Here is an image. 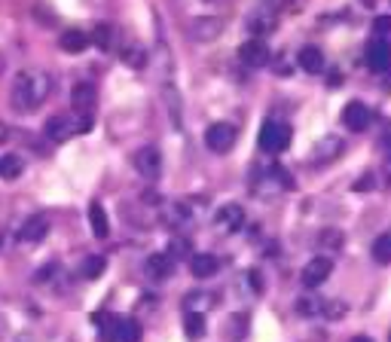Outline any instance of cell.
Here are the masks:
<instances>
[{"label":"cell","mask_w":391,"mask_h":342,"mask_svg":"<svg viewBox=\"0 0 391 342\" xmlns=\"http://www.w3.org/2000/svg\"><path fill=\"white\" fill-rule=\"evenodd\" d=\"M144 272L150 281H166V278L174 275V260L168 254H150L144 263Z\"/></svg>","instance_id":"obj_12"},{"label":"cell","mask_w":391,"mask_h":342,"mask_svg":"<svg viewBox=\"0 0 391 342\" xmlns=\"http://www.w3.org/2000/svg\"><path fill=\"white\" fill-rule=\"evenodd\" d=\"M379 147H382V153H385V156H388V159H391V132H388V134H382V141H379Z\"/></svg>","instance_id":"obj_35"},{"label":"cell","mask_w":391,"mask_h":342,"mask_svg":"<svg viewBox=\"0 0 391 342\" xmlns=\"http://www.w3.org/2000/svg\"><path fill=\"white\" fill-rule=\"evenodd\" d=\"M373 31L379 34V37L391 34V16H376V19H373Z\"/></svg>","instance_id":"obj_33"},{"label":"cell","mask_w":391,"mask_h":342,"mask_svg":"<svg viewBox=\"0 0 391 342\" xmlns=\"http://www.w3.org/2000/svg\"><path fill=\"white\" fill-rule=\"evenodd\" d=\"M119 321H123V318L110 315V312H104V315H95L98 333H101L104 342H117V336H119Z\"/></svg>","instance_id":"obj_21"},{"label":"cell","mask_w":391,"mask_h":342,"mask_svg":"<svg viewBox=\"0 0 391 342\" xmlns=\"http://www.w3.org/2000/svg\"><path fill=\"white\" fill-rule=\"evenodd\" d=\"M343 150H345L343 141L333 138V134H327L324 141H318V144H315V162H318V165H327V162H333L339 153H343Z\"/></svg>","instance_id":"obj_16"},{"label":"cell","mask_w":391,"mask_h":342,"mask_svg":"<svg viewBox=\"0 0 391 342\" xmlns=\"http://www.w3.org/2000/svg\"><path fill=\"white\" fill-rule=\"evenodd\" d=\"M22 171H25V159L19 153L0 156V177H3V181H16V177H22Z\"/></svg>","instance_id":"obj_20"},{"label":"cell","mask_w":391,"mask_h":342,"mask_svg":"<svg viewBox=\"0 0 391 342\" xmlns=\"http://www.w3.org/2000/svg\"><path fill=\"white\" fill-rule=\"evenodd\" d=\"M367 68L376 70V74H385V70H391V43L385 37H376L367 43Z\"/></svg>","instance_id":"obj_5"},{"label":"cell","mask_w":391,"mask_h":342,"mask_svg":"<svg viewBox=\"0 0 391 342\" xmlns=\"http://www.w3.org/2000/svg\"><path fill=\"white\" fill-rule=\"evenodd\" d=\"M373 260L382 263V266H388L391 263V232L379 235V239L373 241Z\"/></svg>","instance_id":"obj_25"},{"label":"cell","mask_w":391,"mask_h":342,"mask_svg":"<svg viewBox=\"0 0 391 342\" xmlns=\"http://www.w3.org/2000/svg\"><path fill=\"white\" fill-rule=\"evenodd\" d=\"M257 141H260V150H266V153H284L290 144V125L279 123V119H266Z\"/></svg>","instance_id":"obj_2"},{"label":"cell","mask_w":391,"mask_h":342,"mask_svg":"<svg viewBox=\"0 0 391 342\" xmlns=\"http://www.w3.org/2000/svg\"><path fill=\"white\" fill-rule=\"evenodd\" d=\"M385 89H391V74H385Z\"/></svg>","instance_id":"obj_38"},{"label":"cell","mask_w":391,"mask_h":342,"mask_svg":"<svg viewBox=\"0 0 391 342\" xmlns=\"http://www.w3.org/2000/svg\"><path fill=\"white\" fill-rule=\"evenodd\" d=\"M373 123V110L364 104V101H348L345 110H343V125L352 128V132H364Z\"/></svg>","instance_id":"obj_10"},{"label":"cell","mask_w":391,"mask_h":342,"mask_svg":"<svg viewBox=\"0 0 391 342\" xmlns=\"http://www.w3.org/2000/svg\"><path fill=\"white\" fill-rule=\"evenodd\" d=\"M104 269H108V260L95 254V256H86V260H83L80 275H83V278H89V281H95V278H101V275H104Z\"/></svg>","instance_id":"obj_23"},{"label":"cell","mask_w":391,"mask_h":342,"mask_svg":"<svg viewBox=\"0 0 391 342\" xmlns=\"http://www.w3.org/2000/svg\"><path fill=\"white\" fill-rule=\"evenodd\" d=\"M141 324L134 318H123L119 321V336H117V342H141Z\"/></svg>","instance_id":"obj_24"},{"label":"cell","mask_w":391,"mask_h":342,"mask_svg":"<svg viewBox=\"0 0 391 342\" xmlns=\"http://www.w3.org/2000/svg\"><path fill=\"white\" fill-rule=\"evenodd\" d=\"M348 342H373L370 336H354V339H348Z\"/></svg>","instance_id":"obj_37"},{"label":"cell","mask_w":391,"mask_h":342,"mask_svg":"<svg viewBox=\"0 0 391 342\" xmlns=\"http://www.w3.org/2000/svg\"><path fill=\"white\" fill-rule=\"evenodd\" d=\"M74 132H77V123L70 117H65V113H59V117H49L46 125H43V134L52 141V144H65V141Z\"/></svg>","instance_id":"obj_11"},{"label":"cell","mask_w":391,"mask_h":342,"mask_svg":"<svg viewBox=\"0 0 391 342\" xmlns=\"http://www.w3.org/2000/svg\"><path fill=\"white\" fill-rule=\"evenodd\" d=\"M49 92H52V77L49 74H43V70H22L12 80L10 104L16 113H34L49 98Z\"/></svg>","instance_id":"obj_1"},{"label":"cell","mask_w":391,"mask_h":342,"mask_svg":"<svg viewBox=\"0 0 391 342\" xmlns=\"http://www.w3.org/2000/svg\"><path fill=\"white\" fill-rule=\"evenodd\" d=\"M217 269H220V260L214 254H196V256H190V272H193L196 278H214L217 275Z\"/></svg>","instance_id":"obj_15"},{"label":"cell","mask_w":391,"mask_h":342,"mask_svg":"<svg viewBox=\"0 0 391 342\" xmlns=\"http://www.w3.org/2000/svg\"><path fill=\"white\" fill-rule=\"evenodd\" d=\"M46 232H49V217L46 214H34V217L25 220L22 230H19V241L22 245H34V241L46 239Z\"/></svg>","instance_id":"obj_13"},{"label":"cell","mask_w":391,"mask_h":342,"mask_svg":"<svg viewBox=\"0 0 391 342\" xmlns=\"http://www.w3.org/2000/svg\"><path fill=\"white\" fill-rule=\"evenodd\" d=\"M134 168H138V174L147 177V181H159V174H162V153L156 147H141L138 153H134Z\"/></svg>","instance_id":"obj_7"},{"label":"cell","mask_w":391,"mask_h":342,"mask_svg":"<svg viewBox=\"0 0 391 342\" xmlns=\"http://www.w3.org/2000/svg\"><path fill=\"white\" fill-rule=\"evenodd\" d=\"M89 43H92V37H89L86 31H80V28H70V31L61 34L59 46L65 49V52H74V55H77V52H83V49H86Z\"/></svg>","instance_id":"obj_19"},{"label":"cell","mask_w":391,"mask_h":342,"mask_svg":"<svg viewBox=\"0 0 391 342\" xmlns=\"http://www.w3.org/2000/svg\"><path fill=\"white\" fill-rule=\"evenodd\" d=\"M220 21L217 19H196V25H193V37L196 40H202V43H208V40H214L217 34H220Z\"/></svg>","instance_id":"obj_22"},{"label":"cell","mask_w":391,"mask_h":342,"mask_svg":"<svg viewBox=\"0 0 391 342\" xmlns=\"http://www.w3.org/2000/svg\"><path fill=\"white\" fill-rule=\"evenodd\" d=\"M92 43H95L98 49H110L113 46V25H108V21H104V25H98L95 34H92Z\"/></svg>","instance_id":"obj_30"},{"label":"cell","mask_w":391,"mask_h":342,"mask_svg":"<svg viewBox=\"0 0 391 342\" xmlns=\"http://www.w3.org/2000/svg\"><path fill=\"white\" fill-rule=\"evenodd\" d=\"M318 245L327 248V251H343V245H345V235L339 232V230H324L321 235H318Z\"/></svg>","instance_id":"obj_28"},{"label":"cell","mask_w":391,"mask_h":342,"mask_svg":"<svg viewBox=\"0 0 391 342\" xmlns=\"http://www.w3.org/2000/svg\"><path fill=\"white\" fill-rule=\"evenodd\" d=\"M245 28L251 31V37H266V34H272L275 28H279V16H275V10H269V6H260V10H254L251 16H248Z\"/></svg>","instance_id":"obj_9"},{"label":"cell","mask_w":391,"mask_h":342,"mask_svg":"<svg viewBox=\"0 0 391 342\" xmlns=\"http://www.w3.org/2000/svg\"><path fill=\"white\" fill-rule=\"evenodd\" d=\"M373 174H361V181L358 183H354V190H358V192H364V190H373Z\"/></svg>","instance_id":"obj_34"},{"label":"cell","mask_w":391,"mask_h":342,"mask_svg":"<svg viewBox=\"0 0 391 342\" xmlns=\"http://www.w3.org/2000/svg\"><path fill=\"white\" fill-rule=\"evenodd\" d=\"M70 104H74L77 113H83V117H89L92 107H95V86L92 83H77L74 89H70Z\"/></svg>","instance_id":"obj_14"},{"label":"cell","mask_w":391,"mask_h":342,"mask_svg":"<svg viewBox=\"0 0 391 342\" xmlns=\"http://www.w3.org/2000/svg\"><path fill=\"white\" fill-rule=\"evenodd\" d=\"M119 59L129 64V68H144V64H147V52L138 46V43H129V46L123 49V55H119Z\"/></svg>","instance_id":"obj_27"},{"label":"cell","mask_w":391,"mask_h":342,"mask_svg":"<svg viewBox=\"0 0 391 342\" xmlns=\"http://www.w3.org/2000/svg\"><path fill=\"white\" fill-rule=\"evenodd\" d=\"M89 226H92V235H95V239H108L110 235V220H108V211H104L101 202L89 205Z\"/></svg>","instance_id":"obj_17"},{"label":"cell","mask_w":391,"mask_h":342,"mask_svg":"<svg viewBox=\"0 0 391 342\" xmlns=\"http://www.w3.org/2000/svg\"><path fill=\"white\" fill-rule=\"evenodd\" d=\"M297 61H300V68L305 74H321L324 70V52L318 46H303L300 55H297Z\"/></svg>","instance_id":"obj_18"},{"label":"cell","mask_w":391,"mask_h":342,"mask_svg":"<svg viewBox=\"0 0 391 342\" xmlns=\"http://www.w3.org/2000/svg\"><path fill=\"white\" fill-rule=\"evenodd\" d=\"M168 256H172V260H181V256H187V251H190V241L187 239H172V245H168Z\"/></svg>","instance_id":"obj_31"},{"label":"cell","mask_w":391,"mask_h":342,"mask_svg":"<svg viewBox=\"0 0 391 342\" xmlns=\"http://www.w3.org/2000/svg\"><path fill=\"white\" fill-rule=\"evenodd\" d=\"M333 272V260L330 256H312L303 266V284L305 288H321V284L330 278Z\"/></svg>","instance_id":"obj_8"},{"label":"cell","mask_w":391,"mask_h":342,"mask_svg":"<svg viewBox=\"0 0 391 342\" xmlns=\"http://www.w3.org/2000/svg\"><path fill=\"white\" fill-rule=\"evenodd\" d=\"M0 74H3V59H0Z\"/></svg>","instance_id":"obj_39"},{"label":"cell","mask_w":391,"mask_h":342,"mask_svg":"<svg viewBox=\"0 0 391 342\" xmlns=\"http://www.w3.org/2000/svg\"><path fill=\"white\" fill-rule=\"evenodd\" d=\"M324 315H327V318L345 315V303H339V299H327V303H324Z\"/></svg>","instance_id":"obj_32"},{"label":"cell","mask_w":391,"mask_h":342,"mask_svg":"<svg viewBox=\"0 0 391 342\" xmlns=\"http://www.w3.org/2000/svg\"><path fill=\"white\" fill-rule=\"evenodd\" d=\"M236 138H239V132L232 123H214L205 132V147H208L211 153H230V150L236 147Z\"/></svg>","instance_id":"obj_3"},{"label":"cell","mask_w":391,"mask_h":342,"mask_svg":"<svg viewBox=\"0 0 391 342\" xmlns=\"http://www.w3.org/2000/svg\"><path fill=\"white\" fill-rule=\"evenodd\" d=\"M214 226H217V232H226V235L239 232L241 226H245V208H241L239 202L220 205L217 214H214Z\"/></svg>","instance_id":"obj_4"},{"label":"cell","mask_w":391,"mask_h":342,"mask_svg":"<svg viewBox=\"0 0 391 342\" xmlns=\"http://www.w3.org/2000/svg\"><path fill=\"white\" fill-rule=\"evenodd\" d=\"M6 138H10V128H6V123H0V144H3Z\"/></svg>","instance_id":"obj_36"},{"label":"cell","mask_w":391,"mask_h":342,"mask_svg":"<svg viewBox=\"0 0 391 342\" xmlns=\"http://www.w3.org/2000/svg\"><path fill=\"white\" fill-rule=\"evenodd\" d=\"M239 59H241V64H248V68H263V64H269L272 52H269L263 37H251L239 46Z\"/></svg>","instance_id":"obj_6"},{"label":"cell","mask_w":391,"mask_h":342,"mask_svg":"<svg viewBox=\"0 0 391 342\" xmlns=\"http://www.w3.org/2000/svg\"><path fill=\"white\" fill-rule=\"evenodd\" d=\"M183 330L187 336H205V315L202 312H187V321H183Z\"/></svg>","instance_id":"obj_29"},{"label":"cell","mask_w":391,"mask_h":342,"mask_svg":"<svg viewBox=\"0 0 391 342\" xmlns=\"http://www.w3.org/2000/svg\"><path fill=\"white\" fill-rule=\"evenodd\" d=\"M324 303L327 299L321 296H300L297 299V312L300 315H324Z\"/></svg>","instance_id":"obj_26"},{"label":"cell","mask_w":391,"mask_h":342,"mask_svg":"<svg viewBox=\"0 0 391 342\" xmlns=\"http://www.w3.org/2000/svg\"><path fill=\"white\" fill-rule=\"evenodd\" d=\"M388 342H391V333H388Z\"/></svg>","instance_id":"obj_40"}]
</instances>
